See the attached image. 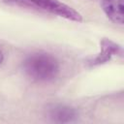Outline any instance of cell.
<instances>
[{"mask_svg": "<svg viewBox=\"0 0 124 124\" xmlns=\"http://www.w3.org/2000/svg\"><path fill=\"white\" fill-rule=\"evenodd\" d=\"M22 66L25 74L36 81H50L57 77L60 70L56 57L44 51L29 54Z\"/></svg>", "mask_w": 124, "mask_h": 124, "instance_id": "cell-1", "label": "cell"}, {"mask_svg": "<svg viewBox=\"0 0 124 124\" xmlns=\"http://www.w3.org/2000/svg\"><path fill=\"white\" fill-rule=\"evenodd\" d=\"M1 1L11 6H18L22 8L48 13L66 18L68 20L77 21V22L82 21V16L78 11L58 0H1Z\"/></svg>", "mask_w": 124, "mask_h": 124, "instance_id": "cell-2", "label": "cell"}, {"mask_svg": "<svg viewBox=\"0 0 124 124\" xmlns=\"http://www.w3.org/2000/svg\"><path fill=\"white\" fill-rule=\"evenodd\" d=\"M102 9L114 23L123 24V0H102Z\"/></svg>", "mask_w": 124, "mask_h": 124, "instance_id": "cell-3", "label": "cell"}, {"mask_svg": "<svg viewBox=\"0 0 124 124\" xmlns=\"http://www.w3.org/2000/svg\"><path fill=\"white\" fill-rule=\"evenodd\" d=\"M101 46H102V51L99 53V55L97 57H95L92 61L91 64L92 65H100L103 63L108 62L110 57L112 55H116V54H122V48L121 46H117L116 44H114L113 42L104 39L101 42Z\"/></svg>", "mask_w": 124, "mask_h": 124, "instance_id": "cell-4", "label": "cell"}, {"mask_svg": "<svg viewBox=\"0 0 124 124\" xmlns=\"http://www.w3.org/2000/svg\"><path fill=\"white\" fill-rule=\"evenodd\" d=\"M49 116L53 117L54 120L60 122H67L71 121L73 117L76 116V111L65 106H54L49 110Z\"/></svg>", "mask_w": 124, "mask_h": 124, "instance_id": "cell-5", "label": "cell"}, {"mask_svg": "<svg viewBox=\"0 0 124 124\" xmlns=\"http://www.w3.org/2000/svg\"><path fill=\"white\" fill-rule=\"evenodd\" d=\"M3 59H4V55H3V52H2V50L0 49V64L2 63Z\"/></svg>", "mask_w": 124, "mask_h": 124, "instance_id": "cell-6", "label": "cell"}]
</instances>
